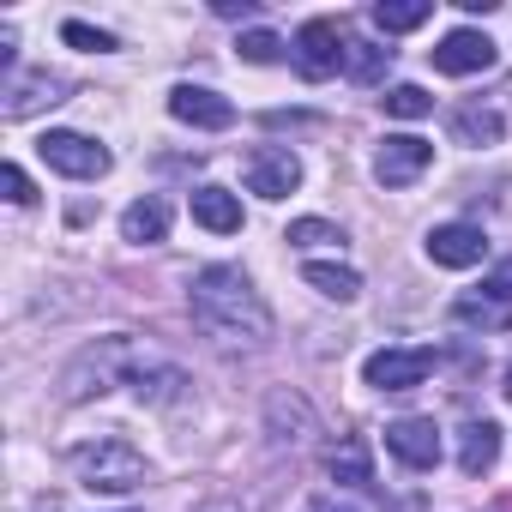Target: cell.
I'll use <instances>...</instances> for the list:
<instances>
[{
  "label": "cell",
  "instance_id": "9",
  "mask_svg": "<svg viewBox=\"0 0 512 512\" xmlns=\"http://www.w3.org/2000/svg\"><path fill=\"white\" fill-rule=\"evenodd\" d=\"M482 253H488V235L476 223H440V229H428V260L446 266V272L482 266Z\"/></svg>",
  "mask_w": 512,
  "mask_h": 512
},
{
  "label": "cell",
  "instance_id": "17",
  "mask_svg": "<svg viewBox=\"0 0 512 512\" xmlns=\"http://www.w3.org/2000/svg\"><path fill=\"white\" fill-rule=\"evenodd\" d=\"M452 320L458 326H482V332H506L512 326V302H500L494 290H470L452 302Z\"/></svg>",
  "mask_w": 512,
  "mask_h": 512
},
{
  "label": "cell",
  "instance_id": "11",
  "mask_svg": "<svg viewBox=\"0 0 512 512\" xmlns=\"http://www.w3.org/2000/svg\"><path fill=\"white\" fill-rule=\"evenodd\" d=\"M428 163H434V145L416 139V133H398V139H386V145L374 151V175H380L386 187H410Z\"/></svg>",
  "mask_w": 512,
  "mask_h": 512
},
{
  "label": "cell",
  "instance_id": "3",
  "mask_svg": "<svg viewBox=\"0 0 512 512\" xmlns=\"http://www.w3.org/2000/svg\"><path fill=\"white\" fill-rule=\"evenodd\" d=\"M37 157L55 169V175H73V181H103L109 175V151L85 133H43L37 139Z\"/></svg>",
  "mask_w": 512,
  "mask_h": 512
},
{
  "label": "cell",
  "instance_id": "27",
  "mask_svg": "<svg viewBox=\"0 0 512 512\" xmlns=\"http://www.w3.org/2000/svg\"><path fill=\"white\" fill-rule=\"evenodd\" d=\"M61 37H67L73 49H97V55H103V49H115V37H109V31H97V25H85V19H67V25H61Z\"/></svg>",
  "mask_w": 512,
  "mask_h": 512
},
{
  "label": "cell",
  "instance_id": "12",
  "mask_svg": "<svg viewBox=\"0 0 512 512\" xmlns=\"http://www.w3.org/2000/svg\"><path fill=\"white\" fill-rule=\"evenodd\" d=\"M434 67L452 73V79H470V73H488L494 67V43L482 31H446L440 49H434Z\"/></svg>",
  "mask_w": 512,
  "mask_h": 512
},
{
  "label": "cell",
  "instance_id": "21",
  "mask_svg": "<svg viewBox=\"0 0 512 512\" xmlns=\"http://www.w3.org/2000/svg\"><path fill=\"white\" fill-rule=\"evenodd\" d=\"M302 278H308L320 296H332V302H356V296H362V278H356L350 266H320V260H314V266H302Z\"/></svg>",
  "mask_w": 512,
  "mask_h": 512
},
{
  "label": "cell",
  "instance_id": "14",
  "mask_svg": "<svg viewBox=\"0 0 512 512\" xmlns=\"http://www.w3.org/2000/svg\"><path fill=\"white\" fill-rule=\"evenodd\" d=\"M193 223L211 235H235L241 229V199L223 187H193Z\"/></svg>",
  "mask_w": 512,
  "mask_h": 512
},
{
  "label": "cell",
  "instance_id": "24",
  "mask_svg": "<svg viewBox=\"0 0 512 512\" xmlns=\"http://www.w3.org/2000/svg\"><path fill=\"white\" fill-rule=\"evenodd\" d=\"M380 103H386V115H398V121H422V115L434 109V97H428L422 85H392Z\"/></svg>",
  "mask_w": 512,
  "mask_h": 512
},
{
  "label": "cell",
  "instance_id": "1",
  "mask_svg": "<svg viewBox=\"0 0 512 512\" xmlns=\"http://www.w3.org/2000/svg\"><path fill=\"white\" fill-rule=\"evenodd\" d=\"M187 308H193V326L205 338H217L223 350H260L272 338V308L266 296L253 290L247 272L235 266H205L187 290Z\"/></svg>",
  "mask_w": 512,
  "mask_h": 512
},
{
  "label": "cell",
  "instance_id": "22",
  "mask_svg": "<svg viewBox=\"0 0 512 512\" xmlns=\"http://www.w3.org/2000/svg\"><path fill=\"white\" fill-rule=\"evenodd\" d=\"M386 67H392V49H380V43H350V49H344V73H350L356 85L386 79Z\"/></svg>",
  "mask_w": 512,
  "mask_h": 512
},
{
  "label": "cell",
  "instance_id": "23",
  "mask_svg": "<svg viewBox=\"0 0 512 512\" xmlns=\"http://www.w3.org/2000/svg\"><path fill=\"white\" fill-rule=\"evenodd\" d=\"M127 386L139 392V398H151V404H169V398H181V368H157V374H145V368H133L127 374Z\"/></svg>",
  "mask_w": 512,
  "mask_h": 512
},
{
  "label": "cell",
  "instance_id": "13",
  "mask_svg": "<svg viewBox=\"0 0 512 512\" xmlns=\"http://www.w3.org/2000/svg\"><path fill=\"white\" fill-rule=\"evenodd\" d=\"M61 91H67V79H55V73H25V79L7 85V97H0V115H7V121H25V115H37V109H55Z\"/></svg>",
  "mask_w": 512,
  "mask_h": 512
},
{
  "label": "cell",
  "instance_id": "15",
  "mask_svg": "<svg viewBox=\"0 0 512 512\" xmlns=\"http://www.w3.org/2000/svg\"><path fill=\"white\" fill-rule=\"evenodd\" d=\"M494 458H500V428L494 422H464V434H458V470L464 476H488Z\"/></svg>",
  "mask_w": 512,
  "mask_h": 512
},
{
  "label": "cell",
  "instance_id": "5",
  "mask_svg": "<svg viewBox=\"0 0 512 512\" xmlns=\"http://www.w3.org/2000/svg\"><path fill=\"white\" fill-rule=\"evenodd\" d=\"M247 175V193H260V199H290L302 187V157L290 145H260V151H247L241 163Z\"/></svg>",
  "mask_w": 512,
  "mask_h": 512
},
{
  "label": "cell",
  "instance_id": "26",
  "mask_svg": "<svg viewBox=\"0 0 512 512\" xmlns=\"http://www.w3.org/2000/svg\"><path fill=\"white\" fill-rule=\"evenodd\" d=\"M241 61H253V67H272V61H284V37H272V31H241Z\"/></svg>",
  "mask_w": 512,
  "mask_h": 512
},
{
  "label": "cell",
  "instance_id": "20",
  "mask_svg": "<svg viewBox=\"0 0 512 512\" xmlns=\"http://www.w3.org/2000/svg\"><path fill=\"white\" fill-rule=\"evenodd\" d=\"M428 19H434L428 0H380V7H374V25H380L386 37H404V31H416V25H428Z\"/></svg>",
  "mask_w": 512,
  "mask_h": 512
},
{
  "label": "cell",
  "instance_id": "31",
  "mask_svg": "<svg viewBox=\"0 0 512 512\" xmlns=\"http://www.w3.org/2000/svg\"><path fill=\"white\" fill-rule=\"evenodd\" d=\"M506 398H512V374H506Z\"/></svg>",
  "mask_w": 512,
  "mask_h": 512
},
{
  "label": "cell",
  "instance_id": "6",
  "mask_svg": "<svg viewBox=\"0 0 512 512\" xmlns=\"http://www.w3.org/2000/svg\"><path fill=\"white\" fill-rule=\"evenodd\" d=\"M344 49H350V37H344L338 19H308L296 31V67H302V79H314V85L332 79L344 67Z\"/></svg>",
  "mask_w": 512,
  "mask_h": 512
},
{
  "label": "cell",
  "instance_id": "7",
  "mask_svg": "<svg viewBox=\"0 0 512 512\" xmlns=\"http://www.w3.org/2000/svg\"><path fill=\"white\" fill-rule=\"evenodd\" d=\"M434 374V350H422V344H410V350H374L368 362H362V380L374 386V392H410V386H422Z\"/></svg>",
  "mask_w": 512,
  "mask_h": 512
},
{
  "label": "cell",
  "instance_id": "32",
  "mask_svg": "<svg viewBox=\"0 0 512 512\" xmlns=\"http://www.w3.org/2000/svg\"><path fill=\"white\" fill-rule=\"evenodd\" d=\"M506 91H512V79H506Z\"/></svg>",
  "mask_w": 512,
  "mask_h": 512
},
{
  "label": "cell",
  "instance_id": "19",
  "mask_svg": "<svg viewBox=\"0 0 512 512\" xmlns=\"http://www.w3.org/2000/svg\"><path fill=\"white\" fill-rule=\"evenodd\" d=\"M326 470H332L338 482H350V488H368V482H374V464H368V446H362V440H338V446L326 452Z\"/></svg>",
  "mask_w": 512,
  "mask_h": 512
},
{
  "label": "cell",
  "instance_id": "16",
  "mask_svg": "<svg viewBox=\"0 0 512 512\" xmlns=\"http://www.w3.org/2000/svg\"><path fill=\"white\" fill-rule=\"evenodd\" d=\"M121 235H127L133 247H157V241L169 235V205H163V199H133V205L121 211Z\"/></svg>",
  "mask_w": 512,
  "mask_h": 512
},
{
  "label": "cell",
  "instance_id": "8",
  "mask_svg": "<svg viewBox=\"0 0 512 512\" xmlns=\"http://www.w3.org/2000/svg\"><path fill=\"white\" fill-rule=\"evenodd\" d=\"M386 452H392L398 464H410V470H434V464H440V428H434V416H404V422H392V428H386Z\"/></svg>",
  "mask_w": 512,
  "mask_h": 512
},
{
  "label": "cell",
  "instance_id": "28",
  "mask_svg": "<svg viewBox=\"0 0 512 512\" xmlns=\"http://www.w3.org/2000/svg\"><path fill=\"white\" fill-rule=\"evenodd\" d=\"M0 187H7V199H13V205H31V199H37V193H31V175H25L19 163L0 169Z\"/></svg>",
  "mask_w": 512,
  "mask_h": 512
},
{
  "label": "cell",
  "instance_id": "4",
  "mask_svg": "<svg viewBox=\"0 0 512 512\" xmlns=\"http://www.w3.org/2000/svg\"><path fill=\"white\" fill-rule=\"evenodd\" d=\"M121 368H133V344H127V332L103 338L97 350H85V356L73 362V374H67V398H91V392H109V386L121 380Z\"/></svg>",
  "mask_w": 512,
  "mask_h": 512
},
{
  "label": "cell",
  "instance_id": "2",
  "mask_svg": "<svg viewBox=\"0 0 512 512\" xmlns=\"http://www.w3.org/2000/svg\"><path fill=\"white\" fill-rule=\"evenodd\" d=\"M73 476H79V488H91V494H133V488L145 482V458H139L133 440L103 434V440H91V446H73Z\"/></svg>",
  "mask_w": 512,
  "mask_h": 512
},
{
  "label": "cell",
  "instance_id": "18",
  "mask_svg": "<svg viewBox=\"0 0 512 512\" xmlns=\"http://www.w3.org/2000/svg\"><path fill=\"white\" fill-rule=\"evenodd\" d=\"M452 133H458V145H500L506 121H500V109L470 103V109H458V115H452Z\"/></svg>",
  "mask_w": 512,
  "mask_h": 512
},
{
  "label": "cell",
  "instance_id": "30",
  "mask_svg": "<svg viewBox=\"0 0 512 512\" xmlns=\"http://www.w3.org/2000/svg\"><path fill=\"white\" fill-rule=\"evenodd\" d=\"M37 512H61V506H55V500H37Z\"/></svg>",
  "mask_w": 512,
  "mask_h": 512
},
{
  "label": "cell",
  "instance_id": "10",
  "mask_svg": "<svg viewBox=\"0 0 512 512\" xmlns=\"http://www.w3.org/2000/svg\"><path fill=\"white\" fill-rule=\"evenodd\" d=\"M169 115H175L181 127L223 133V127L235 121V103H229V97H217V91H205V85H175V91H169Z\"/></svg>",
  "mask_w": 512,
  "mask_h": 512
},
{
  "label": "cell",
  "instance_id": "29",
  "mask_svg": "<svg viewBox=\"0 0 512 512\" xmlns=\"http://www.w3.org/2000/svg\"><path fill=\"white\" fill-rule=\"evenodd\" d=\"M308 512H362V506H350V500H332V494H326V500H314Z\"/></svg>",
  "mask_w": 512,
  "mask_h": 512
},
{
  "label": "cell",
  "instance_id": "25",
  "mask_svg": "<svg viewBox=\"0 0 512 512\" xmlns=\"http://www.w3.org/2000/svg\"><path fill=\"white\" fill-rule=\"evenodd\" d=\"M290 247H338L344 241V229L338 223H326V217H302V223H290V235H284Z\"/></svg>",
  "mask_w": 512,
  "mask_h": 512
}]
</instances>
